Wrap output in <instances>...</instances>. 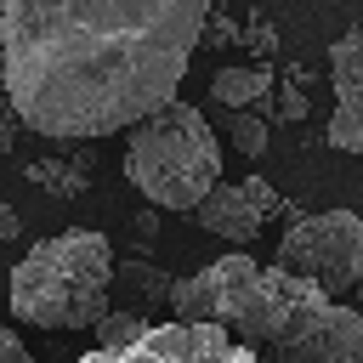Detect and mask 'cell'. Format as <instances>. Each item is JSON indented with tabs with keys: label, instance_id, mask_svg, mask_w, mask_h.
Instances as JSON below:
<instances>
[{
	"label": "cell",
	"instance_id": "1",
	"mask_svg": "<svg viewBox=\"0 0 363 363\" xmlns=\"http://www.w3.org/2000/svg\"><path fill=\"white\" fill-rule=\"evenodd\" d=\"M210 0H0V85L45 142H96L170 108Z\"/></svg>",
	"mask_w": 363,
	"mask_h": 363
},
{
	"label": "cell",
	"instance_id": "14",
	"mask_svg": "<svg viewBox=\"0 0 363 363\" xmlns=\"http://www.w3.org/2000/svg\"><path fill=\"white\" fill-rule=\"evenodd\" d=\"M227 136H233V147H238L244 159H261V153H267V119H261L255 108L227 113Z\"/></svg>",
	"mask_w": 363,
	"mask_h": 363
},
{
	"label": "cell",
	"instance_id": "10",
	"mask_svg": "<svg viewBox=\"0 0 363 363\" xmlns=\"http://www.w3.org/2000/svg\"><path fill=\"white\" fill-rule=\"evenodd\" d=\"M210 96H216L227 113H238V108H255V102H267V96H272V68H267V62L216 68V74H210Z\"/></svg>",
	"mask_w": 363,
	"mask_h": 363
},
{
	"label": "cell",
	"instance_id": "5",
	"mask_svg": "<svg viewBox=\"0 0 363 363\" xmlns=\"http://www.w3.org/2000/svg\"><path fill=\"white\" fill-rule=\"evenodd\" d=\"M278 272L318 284L329 301L352 295L363 278V216L357 210H306L278 238Z\"/></svg>",
	"mask_w": 363,
	"mask_h": 363
},
{
	"label": "cell",
	"instance_id": "17",
	"mask_svg": "<svg viewBox=\"0 0 363 363\" xmlns=\"http://www.w3.org/2000/svg\"><path fill=\"white\" fill-rule=\"evenodd\" d=\"M233 40H244V28L233 17H210L204 23V45H233Z\"/></svg>",
	"mask_w": 363,
	"mask_h": 363
},
{
	"label": "cell",
	"instance_id": "4",
	"mask_svg": "<svg viewBox=\"0 0 363 363\" xmlns=\"http://www.w3.org/2000/svg\"><path fill=\"white\" fill-rule=\"evenodd\" d=\"M125 182L153 210H199L221 187V142L193 102H170L125 130Z\"/></svg>",
	"mask_w": 363,
	"mask_h": 363
},
{
	"label": "cell",
	"instance_id": "19",
	"mask_svg": "<svg viewBox=\"0 0 363 363\" xmlns=\"http://www.w3.org/2000/svg\"><path fill=\"white\" fill-rule=\"evenodd\" d=\"M0 363H34L28 346H23V335H17L11 323H0Z\"/></svg>",
	"mask_w": 363,
	"mask_h": 363
},
{
	"label": "cell",
	"instance_id": "15",
	"mask_svg": "<svg viewBox=\"0 0 363 363\" xmlns=\"http://www.w3.org/2000/svg\"><path fill=\"white\" fill-rule=\"evenodd\" d=\"M23 130H28V125H23V113L11 108V96H6V85H0V153H11Z\"/></svg>",
	"mask_w": 363,
	"mask_h": 363
},
{
	"label": "cell",
	"instance_id": "18",
	"mask_svg": "<svg viewBox=\"0 0 363 363\" xmlns=\"http://www.w3.org/2000/svg\"><path fill=\"white\" fill-rule=\"evenodd\" d=\"M244 45H250L255 57H272V51H278V34H272V23H250V28H244Z\"/></svg>",
	"mask_w": 363,
	"mask_h": 363
},
{
	"label": "cell",
	"instance_id": "12",
	"mask_svg": "<svg viewBox=\"0 0 363 363\" xmlns=\"http://www.w3.org/2000/svg\"><path fill=\"white\" fill-rule=\"evenodd\" d=\"M23 176H28L34 187H45V193H62V199H79L85 182H91L79 159H45V153H40L34 164H23Z\"/></svg>",
	"mask_w": 363,
	"mask_h": 363
},
{
	"label": "cell",
	"instance_id": "3",
	"mask_svg": "<svg viewBox=\"0 0 363 363\" xmlns=\"http://www.w3.org/2000/svg\"><path fill=\"white\" fill-rule=\"evenodd\" d=\"M113 244L96 227H62L40 238L6 284L11 318L34 329H96L113 312Z\"/></svg>",
	"mask_w": 363,
	"mask_h": 363
},
{
	"label": "cell",
	"instance_id": "6",
	"mask_svg": "<svg viewBox=\"0 0 363 363\" xmlns=\"http://www.w3.org/2000/svg\"><path fill=\"white\" fill-rule=\"evenodd\" d=\"M79 363H267L261 352L238 346L216 323H153L136 346L125 352H85Z\"/></svg>",
	"mask_w": 363,
	"mask_h": 363
},
{
	"label": "cell",
	"instance_id": "2",
	"mask_svg": "<svg viewBox=\"0 0 363 363\" xmlns=\"http://www.w3.org/2000/svg\"><path fill=\"white\" fill-rule=\"evenodd\" d=\"M227 335L267 363H363V306H340L278 267L250 272Z\"/></svg>",
	"mask_w": 363,
	"mask_h": 363
},
{
	"label": "cell",
	"instance_id": "7",
	"mask_svg": "<svg viewBox=\"0 0 363 363\" xmlns=\"http://www.w3.org/2000/svg\"><path fill=\"white\" fill-rule=\"evenodd\" d=\"M255 267H261L255 255H221V261L199 267L193 278H182L176 295H170L176 323H216V329H227V318H233V306H238V295H244Z\"/></svg>",
	"mask_w": 363,
	"mask_h": 363
},
{
	"label": "cell",
	"instance_id": "20",
	"mask_svg": "<svg viewBox=\"0 0 363 363\" xmlns=\"http://www.w3.org/2000/svg\"><path fill=\"white\" fill-rule=\"evenodd\" d=\"M17 233H23V216H17V204H6V199H0V244H11Z\"/></svg>",
	"mask_w": 363,
	"mask_h": 363
},
{
	"label": "cell",
	"instance_id": "9",
	"mask_svg": "<svg viewBox=\"0 0 363 363\" xmlns=\"http://www.w3.org/2000/svg\"><path fill=\"white\" fill-rule=\"evenodd\" d=\"M329 79H335L329 147L363 159V28H352V34H340L329 45Z\"/></svg>",
	"mask_w": 363,
	"mask_h": 363
},
{
	"label": "cell",
	"instance_id": "16",
	"mask_svg": "<svg viewBox=\"0 0 363 363\" xmlns=\"http://www.w3.org/2000/svg\"><path fill=\"white\" fill-rule=\"evenodd\" d=\"M272 119H306V91H295V85H284L278 96H272Z\"/></svg>",
	"mask_w": 363,
	"mask_h": 363
},
{
	"label": "cell",
	"instance_id": "8",
	"mask_svg": "<svg viewBox=\"0 0 363 363\" xmlns=\"http://www.w3.org/2000/svg\"><path fill=\"white\" fill-rule=\"evenodd\" d=\"M278 193H272V182L267 176H250V182H221L193 216H199V227L204 233H216V238H227V244H255V233L267 227V216H278Z\"/></svg>",
	"mask_w": 363,
	"mask_h": 363
},
{
	"label": "cell",
	"instance_id": "11",
	"mask_svg": "<svg viewBox=\"0 0 363 363\" xmlns=\"http://www.w3.org/2000/svg\"><path fill=\"white\" fill-rule=\"evenodd\" d=\"M113 284H125V295H130L125 312H142V306H159V301L170 306V295H176V278L159 272V267H147V261H119Z\"/></svg>",
	"mask_w": 363,
	"mask_h": 363
},
{
	"label": "cell",
	"instance_id": "13",
	"mask_svg": "<svg viewBox=\"0 0 363 363\" xmlns=\"http://www.w3.org/2000/svg\"><path fill=\"white\" fill-rule=\"evenodd\" d=\"M147 329H153V323H147L142 312H125V306H113V312L96 323V352H125V346H136Z\"/></svg>",
	"mask_w": 363,
	"mask_h": 363
}]
</instances>
